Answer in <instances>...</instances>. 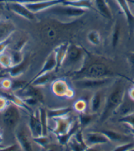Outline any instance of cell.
Masks as SVG:
<instances>
[{"instance_id": "cell-48", "label": "cell", "mask_w": 134, "mask_h": 151, "mask_svg": "<svg viewBox=\"0 0 134 151\" xmlns=\"http://www.w3.org/2000/svg\"><path fill=\"white\" fill-rule=\"evenodd\" d=\"M85 151H99L96 149L94 147H88Z\"/></svg>"}, {"instance_id": "cell-16", "label": "cell", "mask_w": 134, "mask_h": 151, "mask_svg": "<svg viewBox=\"0 0 134 151\" xmlns=\"http://www.w3.org/2000/svg\"><path fill=\"white\" fill-rule=\"evenodd\" d=\"M29 127L32 137L43 136L42 127H41L39 116H36L34 114H30L29 121Z\"/></svg>"}, {"instance_id": "cell-5", "label": "cell", "mask_w": 134, "mask_h": 151, "mask_svg": "<svg viewBox=\"0 0 134 151\" xmlns=\"http://www.w3.org/2000/svg\"><path fill=\"white\" fill-rule=\"evenodd\" d=\"M112 82V77L103 79H73V84L76 88L82 90L99 89Z\"/></svg>"}, {"instance_id": "cell-22", "label": "cell", "mask_w": 134, "mask_h": 151, "mask_svg": "<svg viewBox=\"0 0 134 151\" xmlns=\"http://www.w3.org/2000/svg\"><path fill=\"white\" fill-rule=\"evenodd\" d=\"M95 4L97 11L104 17L108 19L113 18V12L107 0H95Z\"/></svg>"}, {"instance_id": "cell-53", "label": "cell", "mask_w": 134, "mask_h": 151, "mask_svg": "<svg viewBox=\"0 0 134 151\" xmlns=\"http://www.w3.org/2000/svg\"><path fill=\"white\" fill-rule=\"evenodd\" d=\"M128 2H130V3H131V4L134 5V0H128Z\"/></svg>"}, {"instance_id": "cell-24", "label": "cell", "mask_w": 134, "mask_h": 151, "mask_svg": "<svg viewBox=\"0 0 134 151\" xmlns=\"http://www.w3.org/2000/svg\"><path fill=\"white\" fill-rule=\"evenodd\" d=\"M80 129V127L78 121L74 122L72 127L71 128V129L69 130L68 133H66L65 135L57 136V139L58 140V143L61 145H66L68 144L70 139L74 136V134L76 133Z\"/></svg>"}, {"instance_id": "cell-40", "label": "cell", "mask_w": 134, "mask_h": 151, "mask_svg": "<svg viewBox=\"0 0 134 151\" xmlns=\"http://www.w3.org/2000/svg\"><path fill=\"white\" fill-rule=\"evenodd\" d=\"M87 107V103L83 100H78L74 103V108L76 111H79V113L84 112L86 108Z\"/></svg>"}, {"instance_id": "cell-13", "label": "cell", "mask_w": 134, "mask_h": 151, "mask_svg": "<svg viewBox=\"0 0 134 151\" xmlns=\"http://www.w3.org/2000/svg\"><path fill=\"white\" fill-rule=\"evenodd\" d=\"M16 31V26L9 19H0V42L10 38Z\"/></svg>"}, {"instance_id": "cell-50", "label": "cell", "mask_w": 134, "mask_h": 151, "mask_svg": "<svg viewBox=\"0 0 134 151\" xmlns=\"http://www.w3.org/2000/svg\"><path fill=\"white\" fill-rule=\"evenodd\" d=\"M41 151H55V150L53 149H52V148H47L46 147L42 148V150Z\"/></svg>"}, {"instance_id": "cell-4", "label": "cell", "mask_w": 134, "mask_h": 151, "mask_svg": "<svg viewBox=\"0 0 134 151\" xmlns=\"http://www.w3.org/2000/svg\"><path fill=\"white\" fill-rule=\"evenodd\" d=\"M87 9L69 6V5L58 4L46 10L47 13L58 17L60 18L74 19L84 15L88 12Z\"/></svg>"}, {"instance_id": "cell-12", "label": "cell", "mask_w": 134, "mask_h": 151, "mask_svg": "<svg viewBox=\"0 0 134 151\" xmlns=\"http://www.w3.org/2000/svg\"><path fill=\"white\" fill-rule=\"evenodd\" d=\"M52 91L58 96H73L74 93L69 88L68 84L63 79H57L52 83Z\"/></svg>"}, {"instance_id": "cell-37", "label": "cell", "mask_w": 134, "mask_h": 151, "mask_svg": "<svg viewBox=\"0 0 134 151\" xmlns=\"http://www.w3.org/2000/svg\"><path fill=\"white\" fill-rule=\"evenodd\" d=\"M28 83L25 81L21 80H15L12 81V85H11V90L15 92H19L23 89Z\"/></svg>"}, {"instance_id": "cell-10", "label": "cell", "mask_w": 134, "mask_h": 151, "mask_svg": "<svg viewBox=\"0 0 134 151\" xmlns=\"http://www.w3.org/2000/svg\"><path fill=\"white\" fill-rule=\"evenodd\" d=\"M83 138L88 147H95L110 142L107 137L100 131H89L83 135Z\"/></svg>"}, {"instance_id": "cell-19", "label": "cell", "mask_w": 134, "mask_h": 151, "mask_svg": "<svg viewBox=\"0 0 134 151\" xmlns=\"http://www.w3.org/2000/svg\"><path fill=\"white\" fill-rule=\"evenodd\" d=\"M116 1L125 17L128 27L132 29L134 24V14L130 9L129 2L128 0H116Z\"/></svg>"}, {"instance_id": "cell-33", "label": "cell", "mask_w": 134, "mask_h": 151, "mask_svg": "<svg viewBox=\"0 0 134 151\" xmlns=\"http://www.w3.org/2000/svg\"><path fill=\"white\" fill-rule=\"evenodd\" d=\"M67 145H68L72 151H85L88 147L87 145H82L79 142H78L74 137V136L70 139Z\"/></svg>"}, {"instance_id": "cell-27", "label": "cell", "mask_w": 134, "mask_h": 151, "mask_svg": "<svg viewBox=\"0 0 134 151\" xmlns=\"http://www.w3.org/2000/svg\"><path fill=\"white\" fill-rule=\"evenodd\" d=\"M72 110V109L69 107L57 109H49V110H47V115L49 119H53L55 118V117L68 115L71 112Z\"/></svg>"}, {"instance_id": "cell-1", "label": "cell", "mask_w": 134, "mask_h": 151, "mask_svg": "<svg viewBox=\"0 0 134 151\" xmlns=\"http://www.w3.org/2000/svg\"><path fill=\"white\" fill-rule=\"evenodd\" d=\"M125 83L123 79H118L112 85L109 93L105 97L104 107L100 116V122H105L118 110L124 101Z\"/></svg>"}, {"instance_id": "cell-29", "label": "cell", "mask_w": 134, "mask_h": 151, "mask_svg": "<svg viewBox=\"0 0 134 151\" xmlns=\"http://www.w3.org/2000/svg\"><path fill=\"white\" fill-rule=\"evenodd\" d=\"M121 33V27L119 22L116 21L115 23L114 24L113 28V31H112L111 35V44L113 48L116 47L119 42L120 38Z\"/></svg>"}, {"instance_id": "cell-44", "label": "cell", "mask_w": 134, "mask_h": 151, "mask_svg": "<svg viewBox=\"0 0 134 151\" xmlns=\"http://www.w3.org/2000/svg\"><path fill=\"white\" fill-rule=\"evenodd\" d=\"M127 59L128 62L130 63L131 68H132V70L133 71H134V52H130L129 54L127 55Z\"/></svg>"}, {"instance_id": "cell-25", "label": "cell", "mask_w": 134, "mask_h": 151, "mask_svg": "<svg viewBox=\"0 0 134 151\" xmlns=\"http://www.w3.org/2000/svg\"><path fill=\"white\" fill-rule=\"evenodd\" d=\"M28 65V60L26 58H25L23 61L20 63L16 64V65H13L9 69H7V73L9 74V76L13 78L18 77L23 73L25 69L27 68Z\"/></svg>"}, {"instance_id": "cell-32", "label": "cell", "mask_w": 134, "mask_h": 151, "mask_svg": "<svg viewBox=\"0 0 134 151\" xmlns=\"http://www.w3.org/2000/svg\"><path fill=\"white\" fill-rule=\"evenodd\" d=\"M13 65L11 54L4 52L0 54V67L5 69H9Z\"/></svg>"}, {"instance_id": "cell-9", "label": "cell", "mask_w": 134, "mask_h": 151, "mask_svg": "<svg viewBox=\"0 0 134 151\" xmlns=\"http://www.w3.org/2000/svg\"><path fill=\"white\" fill-rule=\"evenodd\" d=\"M7 4L9 10L21 17L26 19L29 21H34L36 20L35 14L30 12L23 4L11 1L7 2Z\"/></svg>"}, {"instance_id": "cell-34", "label": "cell", "mask_w": 134, "mask_h": 151, "mask_svg": "<svg viewBox=\"0 0 134 151\" xmlns=\"http://www.w3.org/2000/svg\"><path fill=\"white\" fill-rule=\"evenodd\" d=\"M119 122L129 125L130 128L134 129V111L128 113L122 116L118 120Z\"/></svg>"}, {"instance_id": "cell-56", "label": "cell", "mask_w": 134, "mask_h": 151, "mask_svg": "<svg viewBox=\"0 0 134 151\" xmlns=\"http://www.w3.org/2000/svg\"><path fill=\"white\" fill-rule=\"evenodd\" d=\"M1 5H2V3H0V8H1Z\"/></svg>"}, {"instance_id": "cell-47", "label": "cell", "mask_w": 134, "mask_h": 151, "mask_svg": "<svg viewBox=\"0 0 134 151\" xmlns=\"http://www.w3.org/2000/svg\"><path fill=\"white\" fill-rule=\"evenodd\" d=\"M128 94H129L130 99L134 100V86L129 89V91H128Z\"/></svg>"}, {"instance_id": "cell-43", "label": "cell", "mask_w": 134, "mask_h": 151, "mask_svg": "<svg viewBox=\"0 0 134 151\" xmlns=\"http://www.w3.org/2000/svg\"><path fill=\"white\" fill-rule=\"evenodd\" d=\"M11 85H12V81L9 79H4L1 83V86L2 88L5 89V90H9L11 88Z\"/></svg>"}, {"instance_id": "cell-52", "label": "cell", "mask_w": 134, "mask_h": 151, "mask_svg": "<svg viewBox=\"0 0 134 151\" xmlns=\"http://www.w3.org/2000/svg\"><path fill=\"white\" fill-rule=\"evenodd\" d=\"M125 78H126V77H125ZM126 79H128V80H129L131 82V83H132V84H133V85L134 86V80H132V79H128V78H126Z\"/></svg>"}, {"instance_id": "cell-31", "label": "cell", "mask_w": 134, "mask_h": 151, "mask_svg": "<svg viewBox=\"0 0 134 151\" xmlns=\"http://www.w3.org/2000/svg\"><path fill=\"white\" fill-rule=\"evenodd\" d=\"M87 40L92 45L99 46L101 43V36L97 30H91L88 33Z\"/></svg>"}, {"instance_id": "cell-26", "label": "cell", "mask_w": 134, "mask_h": 151, "mask_svg": "<svg viewBox=\"0 0 134 151\" xmlns=\"http://www.w3.org/2000/svg\"><path fill=\"white\" fill-rule=\"evenodd\" d=\"M62 4L87 10L93 8L91 0H65Z\"/></svg>"}, {"instance_id": "cell-18", "label": "cell", "mask_w": 134, "mask_h": 151, "mask_svg": "<svg viewBox=\"0 0 134 151\" xmlns=\"http://www.w3.org/2000/svg\"><path fill=\"white\" fill-rule=\"evenodd\" d=\"M19 92H21V93H23L25 97L34 98L35 99L41 103H43L44 102L43 95L37 86H32L28 83L23 89H22L21 91ZM19 92H17V93H19Z\"/></svg>"}, {"instance_id": "cell-7", "label": "cell", "mask_w": 134, "mask_h": 151, "mask_svg": "<svg viewBox=\"0 0 134 151\" xmlns=\"http://www.w3.org/2000/svg\"><path fill=\"white\" fill-rule=\"evenodd\" d=\"M55 122V127L53 129V133L57 136L65 135L68 133L73 125V118L68 114L65 116L53 118Z\"/></svg>"}, {"instance_id": "cell-41", "label": "cell", "mask_w": 134, "mask_h": 151, "mask_svg": "<svg viewBox=\"0 0 134 151\" xmlns=\"http://www.w3.org/2000/svg\"><path fill=\"white\" fill-rule=\"evenodd\" d=\"M9 101L6 97L3 96H0V111H5L7 106L9 105Z\"/></svg>"}, {"instance_id": "cell-8", "label": "cell", "mask_w": 134, "mask_h": 151, "mask_svg": "<svg viewBox=\"0 0 134 151\" xmlns=\"http://www.w3.org/2000/svg\"><path fill=\"white\" fill-rule=\"evenodd\" d=\"M64 1L65 0H40V1L26 3L23 4L30 12L36 14L49 9V8L55 5L63 4Z\"/></svg>"}, {"instance_id": "cell-57", "label": "cell", "mask_w": 134, "mask_h": 151, "mask_svg": "<svg viewBox=\"0 0 134 151\" xmlns=\"http://www.w3.org/2000/svg\"><path fill=\"white\" fill-rule=\"evenodd\" d=\"M2 147H4V146H3L2 145H0V148H2Z\"/></svg>"}, {"instance_id": "cell-3", "label": "cell", "mask_w": 134, "mask_h": 151, "mask_svg": "<svg viewBox=\"0 0 134 151\" xmlns=\"http://www.w3.org/2000/svg\"><path fill=\"white\" fill-rule=\"evenodd\" d=\"M78 79H103V78L111 77L113 75V72L108 67L102 63H93L86 67V65L79 71L72 73Z\"/></svg>"}, {"instance_id": "cell-15", "label": "cell", "mask_w": 134, "mask_h": 151, "mask_svg": "<svg viewBox=\"0 0 134 151\" xmlns=\"http://www.w3.org/2000/svg\"><path fill=\"white\" fill-rule=\"evenodd\" d=\"M59 26L52 23H47L42 27L41 35L42 38L47 41L55 40L60 32Z\"/></svg>"}, {"instance_id": "cell-42", "label": "cell", "mask_w": 134, "mask_h": 151, "mask_svg": "<svg viewBox=\"0 0 134 151\" xmlns=\"http://www.w3.org/2000/svg\"><path fill=\"white\" fill-rule=\"evenodd\" d=\"M11 43V36L7 40L4 41L0 42V54H2L4 52H5V50L7 48Z\"/></svg>"}, {"instance_id": "cell-35", "label": "cell", "mask_w": 134, "mask_h": 151, "mask_svg": "<svg viewBox=\"0 0 134 151\" xmlns=\"http://www.w3.org/2000/svg\"><path fill=\"white\" fill-rule=\"evenodd\" d=\"M27 42L28 39L26 37H24V36H22L21 38H19L17 40H16V42L14 43L13 50L22 52V49H23L24 47L26 46Z\"/></svg>"}, {"instance_id": "cell-51", "label": "cell", "mask_w": 134, "mask_h": 151, "mask_svg": "<svg viewBox=\"0 0 134 151\" xmlns=\"http://www.w3.org/2000/svg\"><path fill=\"white\" fill-rule=\"evenodd\" d=\"M130 131H131V132H132V135L133 137V139H134V129L133 128H130Z\"/></svg>"}, {"instance_id": "cell-39", "label": "cell", "mask_w": 134, "mask_h": 151, "mask_svg": "<svg viewBox=\"0 0 134 151\" xmlns=\"http://www.w3.org/2000/svg\"><path fill=\"white\" fill-rule=\"evenodd\" d=\"M134 148V142H129L126 143L120 144L117 146L113 151H128Z\"/></svg>"}, {"instance_id": "cell-6", "label": "cell", "mask_w": 134, "mask_h": 151, "mask_svg": "<svg viewBox=\"0 0 134 151\" xmlns=\"http://www.w3.org/2000/svg\"><path fill=\"white\" fill-rule=\"evenodd\" d=\"M20 118L21 114L18 106L13 104H9L3 115V121L5 125L9 128L16 127Z\"/></svg>"}, {"instance_id": "cell-38", "label": "cell", "mask_w": 134, "mask_h": 151, "mask_svg": "<svg viewBox=\"0 0 134 151\" xmlns=\"http://www.w3.org/2000/svg\"><path fill=\"white\" fill-rule=\"evenodd\" d=\"M32 140L41 148L46 147L49 143V139L47 136H40L38 137H32Z\"/></svg>"}, {"instance_id": "cell-11", "label": "cell", "mask_w": 134, "mask_h": 151, "mask_svg": "<svg viewBox=\"0 0 134 151\" xmlns=\"http://www.w3.org/2000/svg\"><path fill=\"white\" fill-rule=\"evenodd\" d=\"M15 136L22 151H34L32 142L26 131L22 126L16 129Z\"/></svg>"}, {"instance_id": "cell-46", "label": "cell", "mask_w": 134, "mask_h": 151, "mask_svg": "<svg viewBox=\"0 0 134 151\" xmlns=\"http://www.w3.org/2000/svg\"><path fill=\"white\" fill-rule=\"evenodd\" d=\"M16 149H17V146L16 145H11L9 146L0 148V151H16Z\"/></svg>"}, {"instance_id": "cell-21", "label": "cell", "mask_w": 134, "mask_h": 151, "mask_svg": "<svg viewBox=\"0 0 134 151\" xmlns=\"http://www.w3.org/2000/svg\"><path fill=\"white\" fill-rule=\"evenodd\" d=\"M57 68V61H56L55 55L54 52L53 51L47 58L46 60L45 61L43 65L41 70L38 73V74L35 77L40 76V75L46 73L48 72H52L53 70L56 69Z\"/></svg>"}, {"instance_id": "cell-14", "label": "cell", "mask_w": 134, "mask_h": 151, "mask_svg": "<svg viewBox=\"0 0 134 151\" xmlns=\"http://www.w3.org/2000/svg\"><path fill=\"white\" fill-rule=\"evenodd\" d=\"M99 131L103 134H104L109 140L110 142H118V143L120 144L132 142L131 141L132 138L129 135H125L124 133L118 132L116 131L111 129H103Z\"/></svg>"}, {"instance_id": "cell-58", "label": "cell", "mask_w": 134, "mask_h": 151, "mask_svg": "<svg viewBox=\"0 0 134 151\" xmlns=\"http://www.w3.org/2000/svg\"><path fill=\"white\" fill-rule=\"evenodd\" d=\"M0 68H1V67H0Z\"/></svg>"}, {"instance_id": "cell-28", "label": "cell", "mask_w": 134, "mask_h": 151, "mask_svg": "<svg viewBox=\"0 0 134 151\" xmlns=\"http://www.w3.org/2000/svg\"><path fill=\"white\" fill-rule=\"evenodd\" d=\"M96 114H86L85 112H81L79 114L78 116V122L79 124L80 127L81 129H83V128L86 127L87 126L91 124L92 121H93V119L96 117Z\"/></svg>"}, {"instance_id": "cell-20", "label": "cell", "mask_w": 134, "mask_h": 151, "mask_svg": "<svg viewBox=\"0 0 134 151\" xmlns=\"http://www.w3.org/2000/svg\"><path fill=\"white\" fill-rule=\"evenodd\" d=\"M103 102V94L101 90H98L92 95L89 101V109L91 114H97Z\"/></svg>"}, {"instance_id": "cell-55", "label": "cell", "mask_w": 134, "mask_h": 151, "mask_svg": "<svg viewBox=\"0 0 134 151\" xmlns=\"http://www.w3.org/2000/svg\"><path fill=\"white\" fill-rule=\"evenodd\" d=\"M128 151H134V148H133V149H131V150H128Z\"/></svg>"}, {"instance_id": "cell-49", "label": "cell", "mask_w": 134, "mask_h": 151, "mask_svg": "<svg viewBox=\"0 0 134 151\" xmlns=\"http://www.w3.org/2000/svg\"><path fill=\"white\" fill-rule=\"evenodd\" d=\"M4 141V136H3V131L0 128V145H1V142Z\"/></svg>"}, {"instance_id": "cell-2", "label": "cell", "mask_w": 134, "mask_h": 151, "mask_svg": "<svg viewBox=\"0 0 134 151\" xmlns=\"http://www.w3.org/2000/svg\"><path fill=\"white\" fill-rule=\"evenodd\" d=\"M86 58L87 52L82 47L70 44L62 67L73 69L72 73L79 71L85 66Z\"/></svg>"}, {"instance_id": "cell-23", "label": "cell", "mask_w": 134, "mask_h": 151, "mask_svg": "<svg viewBox=\"0 0 134 151\" xmlns=\"http://www.w3.org/2000/svg\"><path fill=\"white\" fill-rule=\"evenodd\" d=\"M54 78L55 76L53 73V71L48 72L46 73L41 75L40 76L34 77L29 84L32 86L40 87V86L46 85V84L49 83L53 79H54Z\"/></svg>"}, {"instance_id": "cell-17", "label": "cell", "mask_w": 134, "mask_h": 151, "mask_svg": "<svg viewBox=\"0 0 134 151\" xmlns=\"http://www.w3.org/2000/svg\"><path fill=\"white\" fill-rule=\"evenodd\" d=\"M69 42H64L59 44L54 49L53 52L55 55L56 61H57V68L55 71H58L61 67H62L64 61L66 58L67 50L69 46Z\"/></svg>"}, {"instance_id": "cell-30", "label": "cell", "mask_w": 134, "mask_h": 151, "mask_svg": "<svg viewBox=\"0 0 134 151\" xmlns=\"http://www.w3.org/2000/svg\"><path fill=\"white\" fill-rule=\"evenodd\" d=\"M38 116L40 118L41 127H42L43 136L47 135V110L43 108H40L38 110Z\"/></svg>"}, {"instance_id": "cell-54", "label": "cell", "mask_w": 134, "mask_h": 151, "mask_svg": "<svg viewBox=\"0 0 134 151\" xmlns=\"http://www.w3.org/2000/svg\"><path fill=\"white\" fill-rule=\"evenodd\" d=\"M1 8H0V16H1Z\"/></svg>"}, {"instance_id": "cell-45", "label": "cell", "mask_w": 134, "mask_h": 151, "mask_svg": "<svg viewBox=\"0 0 134 151\" xmlns=\"http://www.w3.org/2000/svg\"><path fill=\"white\" fill-rule=\"evenodd\" d=\"M40 1V0H0V3H7V2H11V1H15V2H19L21 4H26V3H30V2H34Z\"/></svg>"}, {"instance_id": "cell-36", "label": "cell", "mask_w": 134, "mask_h": 151, "mask_svg": "<svg viewBox=\"0 0 134 151\" xmlns=\"http://www.w3.org/2000/svg\"><path fill=\"white\" fill-rule=\"evenodd\" d=\"M11 58H12L13 65L20 63L24 59V57L23 54H22V52L13 50L11 54Z\"/></svg>"}]
</instances>
